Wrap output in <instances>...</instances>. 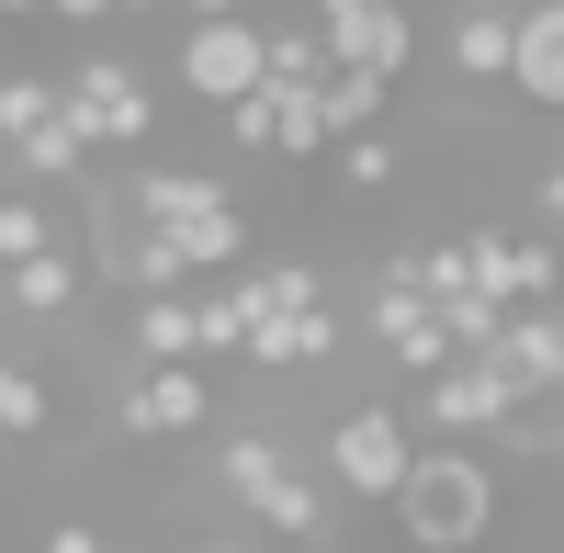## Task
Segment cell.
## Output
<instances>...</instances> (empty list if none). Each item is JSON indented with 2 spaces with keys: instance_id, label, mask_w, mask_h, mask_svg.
Returning a JSON list of instances; mask_svg holds the SVG:
<instances>
[{
  "instance_id": "obj_9",
  "label": "cell",
  "mask_w": 564,
  "mask_h": 553,
  "mask_svg": "<svg viewBox=\"0 0 564 553\" xmlns=\"http://www.w3.org/2000/svg\"><path fill=\"white\" fill-rule=\"evenodd\" d=\"M90 159H102V135L79 124V102H57V113H45L23 148H12V181H34V193H45V181H68V193H79V181H90Z\"/></svg>"
},
{
  "instance_id": "obj_29",
  "label": "cell",
  "mask_w": 564,
  "mask_h": 553,
  "mask_svg": "<svg viewBox=\"0 0 564 553\" xmlns=\"http://www.w3.org/2000/svg\"><path fill=\"white\" fill-rule=\"evenodd\" d=\"M193 553H260V542H226V531H215V542H193Z\"/></svg>"
},
{
  "instance_id": "obj_25",
  "label": "cell",
  "mask_w": 564,
  "mask_h": 553,
  "mask_svg": "<svg viewBox=\"0 0 564 553\" xmlns=\"http://www.w3.org/2000/svg\"><path fill=\"white\" fill-rule=\"evenodd\" d=\"M531 204H542V215H553V226H564V159H553V170H542V181H531Z\"/></svg>"
},
{
  "instance_id": "obj_15",
  "label": "cell",
  "mask_w": 564,
  "mask_h": 553,
  "mask_svg": "<svg viewBox=\"0 0 564 553\" xmlns=\"http://www.w3.org/2000/svg\"><path fill=\"white\" fill-rule=\"evenodd\" d=\"M135 204H148V226H193V215H215V204H238V193H226V181L215 170H135Z\"/></svg>"
},
{
  "instance_id": "obj_28",
  "label": "cell",
  "mask_w": 564,
  "mask_h": 553,
  "mask_svg": "<svg viewBox=\"0 0 564 553\" xmlns=\"http://www.w3.org/2000/svg\"><path fill=\"white\" fill-rule=\"evenodd\" d=\"M553 384H564V305H553Z\"/></svg>"
},
{
  "instance_id": "obj_18",
  "label": "cell",
  "mask_w": 564,
  "mask_h": 553,
  "mask_svg": "<svg viewBox=\"0 0 564 553\" xmlns=\"http://www.w3.org/2000/svg\"><path fill=\"white\" fill-rule=\"evenodd\" d=\"M68 102V79H45V68H12V79H0V148H23V135L45 124V113H57Z\"/></svg>"
},
{
  "instance_id": "obj_23",
  "label": "cell",
  "mask_w": 564,
  "mask_h": 553,
  "mask_svg": "<svg viewBox=\"0 0 564 553\" xmlns=\"http://www.w3.org/2000/svg\"><path fill=\"white\" fill-rule=\"evenodd\" d=\"M45 553H102V531H90V520H57V531H45Z\"/></svg>"
},
{
  "instance_id": "obj_6",
  "label": "cell",
  "mask_w": 564,
  "mask_h": 553,
  "mask_svg": "<svg viewBox=\"0 0 564 553\" xmlns=\"http://www.w3.org/2000/svg\"><path fill=\"white\" fill-rule=\"evenodd\" d=\"M508 406H520V384H508L486 350H463V361H441V373L417 384V430H441V441H497Z\"/></svg>"
},
{
  "instance_id": "obj_20",
  "label": "cell",
  "mask_w": 564,
  "mask_h": 553,
  "mask_svg": "<svg viewBox=\"0 0 564 553\" xmlns=\"http://www.w3.org/2000/svg\"><path fill=\"white\" fill-rule=\"evenodd\" d=\"M226 148L238 159H282V90L271 79L249 90V102H226Z\"/></svg>"
},
{
  "instance_id": "obj_2",
  "label": "cell",
  "mask_w": 564,
  "mask_h": 553,
  "mask_svg": "<svg viewBox=\"0 0 564 553\" xmlns=\"http://www.w3.org/2000/svg\"><path fill=\"white\" fill-rule=\"evenodd\" d=\"M327 486L350 497V509H395V486L417 475V419H395V406H339L316 441Z\"/></svg>"
},
{
  "instance_id": "obj_17",
  "label": "cell",
  "mask_w": 564,
  "mask_h": 553,
  "mask_svg": "<svg viewBox=\"0 0 564 553\" xmlns=\"http://www.w3.org/2000/svg\"><path fill=\"white\" fill-rule=\"evenodd\" d=\"M249 328H260V305H249V271H238V283L204 294V361H249Z\"/></svg>"
},
{
  "instance_id": "obj_14",
  "label": "cell",
  "mask_w": 564,
  "mask_h": 553,
  "mask_svg": "<svg viewBox=\"0 0 564 553\" xmlns=\"http://www.w3.org/2000/svg\"><path fill=\"white\" fill-rule=\"evenodd\" d=\"M135 361H204V294H135Z\"/></svg>"
},
{
  "instance_id": "obj_4",
  "label": "cell",
  "mask_w": 564,
  "mask_h": 553,
  "mask_svg": "<svg viewBox=\"0 0 564 553\" xmlns=\"http://www.w3.org/2000/svg\"><path fill=\"white\" fill-rule=\"evenodd\" d=\"M181 90H193V102H249V90L271 79V23H249V12H215V23H181Z\"/></svg>"
},
{
  "instance_id": "obj_26",
  "label": "cell",
  "mask_w": 564,
  "mask_h": 553,
  "mask_svg": "<svg viewBox=\"0 0 564 553\" xmlns=\"http://www.w3.org/2000/svg\"><path fill=\"white\" fill-rule=\"evenodd\" d=\"M181 12H193V23H215V12H249V0H181Z\"/></svg>"
},
{
  "instance_id": "obj_30",
  "label": "cell",
  "mask_w": 564,
  "mask_h": 553,
  "mask_svg": "<svg viewBox=\"0 0 564 553\" xmlns=\"http://www.w3.org/2000/svg\"><path fill=\"white\" fill-rule=\"evenodd\" d=\"M553 159H564V148H553Z\"/></svg>"
},
{
  "instance_id": "obj_19",
  "label": "cell",
  "mask_w": 564,
  "mask_h": 553,
  "mask_svg": "<svg viewBox=\"0 0 564 553\" xmlns=\"http://www.w3.org/2000/svg\"><path fill=\"white\" fill-rule=\"evenodd\" d=\"M395 170H406V148L384 124H361V135H339V193H395Z\"/></svg>"
},
{
  "instance_id": "obj_1",
  "label": "cell",
  "mask_w": 564,
  "mask_h": 553,
  "mask_svg": "<svg viewBox=\"0 0 564 553\" xmlns=\"http://www.w3.org/2000/svg\"><path fill=\"white\" fill-rule=\"evenodd\" d=\"M395 531H406V553H475V542L497 531V475H486V452L430 441V452H417V475L395 486Z\"/></svg>"
},
{
  "instance_id": "obj_13",
  "label": "cell",
  "mask_w": 564,
  "mask_h": 553,
  "mask_svg": "<svg viewBox=\"0 0 564 553\" xmlns=\"http://www.w3.org/2000/svg\"><path fill=\"white\" fill-rule=\"evenodd\" d=\"M520 102L564 113V0H531L520 12Z\"/></svg>"
},
{
  "instance_id": "obj_8",
  "label": "cell",
  "mask_w": 564,
  "mask_h": 553,
  "mask_svg": "<svg viewBox=\"0 0 564 553\" xmlns=\"http://www.w3.org/2000/svg\"><path fill=\"white\" fill-rule=\"evenodd\" d=\"M463 238H475V283H486L497 305L564 294V249H553V238H520V226H463Z\"/></svg>"
},
{
  "instance_id": "obj_22",
  "label": "cell",
  "mask_w": 564,
  "mask_h": 553,
  "mask_svg": "<svg viewBox=\"0 0 564 553\" xmlns=\"http://www.w3.org/2000/svg\"><path fill=\"white\" fill-rule=\"evenodd\" d=\"M34 249H57V215H45V204H34V181H23V193L0 204V260H34Z\"/></svg>"
},
{
  "instance_id": "obj_3",
  "label": "cell",
  "mask_w": 564,
  "mask_h": 553,
  "mask_svg": "<svg viewBox=\"0 0 564 553\" xmlns=\"http://www.w3.org/2000/svg\"><path fill=\"white\" fill-rule=\"evenodd\" d=\"M68 102L79 124L102 135V159H135V148H159V90L135 57H113V45H90V57H68Z\"/></svg>"
},
{
  "instance_id": "obj_27",
  "label": "cell",
  "mask_w": 564,
  "mask_h": 553,
  "mask_svg": "<svg viewBox=\"0 0 564 553\" xmlns=\"http://www.w3.org/2000/svg\"><path fill=\"white\" fill-rule=\"evenodd\" d=\"M113 12H124V23H148V12H181V0H113Z\"/></svg>"
},
{
  "instance_id": "obj_16",
  "label": "cell",
  "mask_w": 564,
  "mask_h": 553,
  "mask_svg": "<svg viewBox=\"0 0 564 553\" xmlns=\"http://www.w3.org/2000/svg\"><path fill=\"white\" fill-rule=\"evenodd\" d=\"M316 102H327V124H339V135H361V124H384L395 79H384V68H327V90H316Z\"/></svg>"
},
{
  "instance_id": "obj_7",
  "label": "cell",
  "mask_w": 564,
  "mask_h": 553,
  "mask_svg": "<svg viewBox=\"0 0 564 553\" xmlns=\"http://www.w3.org/2000/svg\"><path fill=\"white\" fill-rule=\"evenodd\" d=\"M316 34L339 68H384V79H406V57H417L406 0H316Z\"/></svg>"
},
{
  "instance_id": "obj_12",
  "label": "cell",
  "mask_w": 564,
  "mask_h": 553,
  "mask_svg": "<svg viewBox=\"0 0 564 553\" xmlns=\"http://www.w3.org/2000/svg\"><path fill=\"white\" fill-rule=\"evenodd\" d=\"M249 520L271 531V542H327V475H305V464H282L260 497H249Z\"/></svg>"
},
{
  "instance_id": "obj_5",
  "label": "cell",
  "mask_w": 564,
  "mask_h": 553,
  "mask_svg": "<svg viewBox=\"0 0 564 553\" xmlns=\"http://www.w3.org/2000/svg\"><path fill=\"white\" fill-rule=\"evenodd\" d=\"M204 419H215L204 361H135V373L113 384V430L124 441H181V430H204Z\"/></svg>"
},
{
  "instance_id": "obj_11",
  "label": "cell",
  "mask_w": 564,
  "mask_h": 553,
  "mask_svg": "<svg viewBox=\"0 0 564 553\" xmlns=\"http://www.w3.org/2000/svg\"><path fill=\"white\" fill-rule=\"evenodd\" d=\"M452 68L463 79H520V12L508 0H463L452 12Z\"/></svg>"
},
{
  "instance_id": "obj_10",
  "label": "cell",
  "mask_w": 564,
  "mask_h": 553,
  "mask_svg": "<svg viewBox=\"0 0 564 553\" xmlns=\"http://www.w3.org/2000/svg\"><path fill=\"white\" fill-rule=\"evenodd\" d=\"M79 294H90V260H79V249H34V260H12V316H23V328L79 316Z\"/></svg>"
},
{
  "instance_id": "obj_24",
  "label": "cell",
  "mask_w": 564,
  "mask_h": 553,
  "mask_svg": "<svg viewBox=\"0 0 564 553\" xmlns=\"http://www.w3.org/2000/svg\"><path fill=\"white\" fill-rule=\"evenodd\" d=\"M45 12H57V23H124L113 0H45Z\"/></svg>"
},
{
  "instance_id": "obj_21",
  "label": "cell",
  "mask_w": 564,
  "mask_h": 553,
  "mask_svg": "<svg viewBox=\"0 0 564 553\" xmlns=\"http://www.w3.org/2000/svg\"><path fill=\"white\" fill-rule=\"evenodd\" d=\"M0 419H12V441H45V430H57V395H45L34 361H12V373H0Z\"/></svg>"
}]
</instances>
